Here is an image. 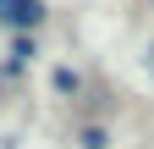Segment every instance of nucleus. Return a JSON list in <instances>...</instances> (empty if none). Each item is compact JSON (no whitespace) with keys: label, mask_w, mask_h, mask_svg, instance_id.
I'll return each mask as SVG.
<instances>
[{"label":"nucleus","mask_w":154,"mask_h":149,"mask_svg":"<svg viewBox=\"0 0 154 149\" xmlns=\"http://www.w3.org/2000/svg\"><path fill=\"white\" fill-rule=\"evenodd\" d=\"M38 17H44L38 0H0V22H11V28H33Z\"/></svg>","instance_id":"obj_1"}]
</instances>
